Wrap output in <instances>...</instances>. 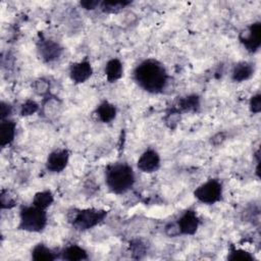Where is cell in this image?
Masks as SVG:
<instances>
[{
    "label": "cell",
    "instance_id": "obj_15",
    "mask_svg": "<svg viewBox=\"0 0 261 261\" xmlns=\"http://www.w3.org/2000/svg\"><path fill=\"white\" fill-rule=\"evenodd\" d=\"M61 259L68 261H83L89 258L87 251L77 246V245H69L65 247L60 253Z\"/></svg>",
    "mask_w": 261,
    "mask_h": 261
},
{
    "label": "cell",
    "instance_id": "obj_28",
    "mask_svg": "<svg viewBox=\"0 0 261 261\" xmlns=\"http://www.w3.org/2000/svg\"><path fill=\"white\" fill-rule=\"evenodd\" d=\"M100 3L101 2L98 0H85V1H81L80 5L87 10H93L98 8L100 6Z\"/></svg>",
    "mask_w": 261,
    "mask_h": 261
},
{
    "label": "cell",
    "instance_id": "obj_26",
    "mask_svg": "<svg viewBox=\"0 0 261 261\" xmlns=\"http://www.w3.org/2000/svg\"><path fill=\"white\" fill-rule=\"evenodd\" d=\"M130 250L133 255H137L136 258H141V255L145 254V245L140 240H136L130 243Z\"/></svg>",
    "mask_w": 261,
    "mask_h": 261
},
{
    "label": "cell",
    "instance_id": "obj_29",
    "mask_svg": "<svg viewBox=\"0 0 261 261\" xmlns=\"http://www.w3.org/2000/svg\"><path fill=\"white\" fill-rule=\"evenodd\" d=\"M165 233L169 237H176V236H179V231H178V227H177V224L176 222H171V223H168L166 226H165Z\"/></svg>",
    "mask_w": 261,
    "mask_h": 261
},
{
    "label": "cell",
    "instance_id": "obj_14",
    "mask_svg": "<svg viewBox=\"0 0 261 261\" xmlns=\"http://www.w3.org/2000/svg\"><path fill=\"white\" fill-rule=\"evenodd\" d=\"M95 114L101 122L109 123L115 119L117 110H116V107L110 102L103 101L97 106L95 110Z\"/></svg>",
    "mask_w": 261,
    "mask_h": 261
},
{
    "label": "cell",
    "instance_id": "obj_10",
    "mask_svg": "<svg viewBox=\"0 0 261 261\" xmlns=\"http://www.w3.org/2000/svg\"><path fill=\"white\" fill-rule=\"evenodd\" d=\"M179 234L193 236L198 230L200 219L194 210H187L176 221Z\"/></svg>",
    "mask_w": 261,
    "mask_h": 261
},
{
    "label": "cell",
    "instance_id": "obj_13",
    "mask_svg": "<svg viewBox=\"0 0 261 261\" xmlns=\"http://www.w3.org/2000/svg\"><path fill=\"white\" fill-rule=\"evenodd\" d=\"M16 123L10 119H3L0 123V146L5 148L9 146L15 138Z\"/></svg>",
    "mask_w": 261,
    "mask_h": 261
},
{
    "label": "cell",
    "instance_id": "obj_4",
    "mask_svg": "<svg viewBox=\"0 0 261 261\" xmlns=\"http://www.w3.org/2000/svg\"><path fill=\"white\" fill-rule=\"evenodd\" d=\"M48 222V215L45 209L35 205L22 206L19 210L18 228L29 232H41Z\"/></svg>",
    "mask_w": 261,
    "mask_h": 261
},
{
    "label": "cell",
    "instance_id": "obj_25",
    "mask_svg": "<svg viewBox=\"0 0 261 261\" xmlns=\"http://www.w3.org/2000/svg\"><path fill=\"white\" fill-rule=\"evenodd\" d=\"M249 108L250 111L254 114H258L261 111V95L256 94L251 97L249 101Z\"/></svg>",
    "mask_w": 261,
    "mask_h": 261
},
{
    "label": "cell",
    "instance_id": "obj_5",
    "mask_svg": "<svg viewBox=\"0 0 261 261\" xmlns=\"http://www.w3.org/2000/svg\"><path fill=\"white\" fill-rule=\"evenodd\" d=\"M222 184L216 178H210L194 191L195 198L206 205H213L222 198Z\"/></svg>",
    "mask_w": 261,
    "mask_h": 261
},
{
    "label": "cell",
    "instance_id": "obj_27",
    "mask_svg": "<svg viewBox=\"0 0 261 261\" xmlns=\"http://www.w3.org/2000/svg\"><path fill=\"white\" fill-rule=\"evenodd\" d=\"M11 113H12V106L7 102L2 101L0 104V119L3 120V119L9 118Z\"/></svg>",
    "mask_w": 261,
    "mask_h": 261
},
{
    "label": "cell",
    "instance_id": "obj_1",
    "mask_svg": "<svg viewBox=\"0 0 261 261\" xmlns=\"http://www.w3.org/2000/svg\"><path fill=\"white\" fill-rule=\"evenodd\" d=\"M134 80L144 91L159 94L167 85L168 74L161 62L156 59H146L135 68Z\"/></svg>",
    "mask_w": 261,
    "mask_h": 261
},
{
    "label": "cell",
    "instance_id": "obj_21",
    "mask_svg": "<svg viewBox=\"0 0 261 261\" xmlns=\"http://www.w3.org/2000/svg\"><path fill=\"white\" fill-rule=\"evenodd\" d=\"M227 259L232 261H252L254 260V256L246 250L231 246L227 255Z\"/></svg>",
    "mask_w": 261,
    "mask_h": 261
},
{
    "label": "cell",
    "instance_id": "obj_12",
    "mask_svg": "<svg viewBox=\"0 0 261 261\" xmlns=\"http://www.w3.org/2000/svg\"><path fill=\"white\" fill-rule=\"evenodd\" d=\"M254 72V64L247 61H241L233 66L231 70V80L236 83H243L251 79Z\"/></svg>",
    "mask_w": 261,
    "mask_h": 261
},
{
    "label": "cell",
    "instance_id": "obj_8",
    "mask_svg": "<svg viewBox=\"0 0 261 261\" xmlns=\"http://www.w3.org/2000/svg\"><path fill=\"white\" fill-rule=\"evenodd\" d=\"M69 152L66 149H57L52 151L46 160L47 170L53 173L63 171L69 162Z\"/></svg>",
    "mask_w": 261,
    "mask_h": 261
},
{
    "label": "cell",
    "instance_id": "obj_7",
    "mask_svg": "<svg viewBox=\"0 0 261 261\" xmlns=\"http://www.w3.org/2000/svg\"><path fill=\"white\" fill-rule=\"evenodd\" d=\"M37 51L41 60L43 62L49 63L57 60L61 56L63 52V48L59 43L51 39L42 38L38 42Z\"/></svg>",
    "mask_w": 261,
    "mask_h": 261
},
{
    "label": "cell",
    "instance_id": "obj_2",
    "mask_svg": "<svg viewBox=\"0 0 261 261\" xmlns=\"http://www.w3.org/2000/svg\"><path fill=\"white\" fill-rule=\"evenodd\" d=\"M105 182L112 193L124 194L135 184V172L127 163H112L105 170Z\"/></svg>",
    "mask_w": 261,
    "mask_h": 261
},
{
    "label": "cell",
    "instance_id": "obj_3",
    "mask_svg": "<svg viewBox=\"0 0 261 261\" xmlns=\"http://www.w3.org/2000/svg\"><path fill=\"white\" fill-rule=\"evenodd\" d=\"M107 211L97 208L73 209L68 213V221L72 227L79 231L91 229L101 223L107 216Z\"/></svg>",
    "mask_w": 261,
    "mask_h": 261
},
{
    "label": "cell",
    "instance_id": "obj_19",
    "mask_svg": "<svg viewBox=\"0 0 261 261\" xmlns=\"http://www.w3.org/2000/svg\"><path fill=\"white\" fill-rule=\"evenodd\" d=\"M53 202H54V196L52 192L49 190H45L35 194L32 204L41 209L47 210V208L50 207Z\"/></svg>",
    "mask_w": 261,
    "mask_h": 261
},
{
    "label": "cell",
    "instance_id": "obj_22",
    "mask_svg": "<svg viewBox=\"0 0 261 261\" xmlns=\"http://www.w3.org/2000/svg\"><path fill=\"white\" fill-rule=\"evenodd\" d=\"M33 91L42 97H47L50 95V82L44 77L36 80L32 85Z\"/></svg>",
    "mask_w": 261,
    "mask_h": 261
},
{
    "label": "cell",
    "instance_id": "obj_23",
    "mask_svg": "<svg viewBox=\"0 0 261 261\" xmlns=\"http://www.w3.org/2000/svg\"><path fill=\"white\" fill-rule=\"evenodd\" d=\"M39 104L34 100H27L20 106V115L21 116H31L39 111Z\"/></svg>",
    "mask_w": 261,
    "mask_h": 261
},
{
    "label": "cell",
    "instance_id": "obj_20",
    "mask_svg": "<svg viewBox=\"0 0 261 261\" xmlns=\"http://www.w3.org/2000/svg\"><path fill=\"white\" fill-rule=\"evenodd\" d=\"M130 1H102L100 3L99 8L105 13H118L127 5H129Z\"/></svg>",
    "mask_w": 261,
    "mask_h": 261
},
{
    "label": "cell",
    "instance_id": "obj_24",
    "mask_svg": "<svg viewBox=\"0 0 261 261\" xmlns=\"http://www.w3.org/2000/svg\"><path fill=\"white\" fill-rule=\"evenodd\" d=\"M0 204L2 209H11L15 206V200L8 190H2L0 194Z\"/></svg>",
    "mask_w": 261,
    "mask_h": 261
},
{
    "label": "cell",
    "instance_id": "obj_11",
    "mask_svg": "<svg viewBox=\"0 0 261 261\" xmlns=\"http://www.w3.org/2000/svg\"><path fill=\"white\" fill-rule=\"evenodd\" d=\"M93 74V68L87 59L74 62L69 67V77L74 84H83L87 82Z\"/></svg>",
    "mask_w": 261,
    "mask_h": 261
},
{
    "label": "cell",
    "instance_id": "obj_9",
    "mask_svg": "<svg viewBox=\"0 0 261 261\" xmlns=\"http://www.w3.org/2000/svg\"><path fill=\"white\" fill-rule=\"evenodd\" d=\"M160 156L153 149H148L145 152H143L137 162L138 168L145 173H152L157 171L160 168Z\"/></svg>",
    "mask_w": 261,
    "mask_h": 261
},
{
    "label": "cell",
    "instance_id": "obj_18",
    "mask_svg": "<svg viewBox=\"0 0 261 261\" xmlns=\"http://www.w3.org/2000/svg\"><path fill=\"white\" fill-rule=\"evenodd\" d=\"M56 258L55 253L44 244H38L32 250V259L35 261H53Z\"/></svg>",
    "mask_w": 261,
    "mask_h": 261
},
{
    "label": "cell",
    "instance_id": "obj_6",
    "mask_svg": "<svg viewBox=\"0 0 261 261\" xmlns=\"http://www.w3.org/2000/svg\"><path fill=\"white\" fill-rule=\"evenodd\" d=\"M240 41L247 51L255 53L261 45V23L254 22L240 34Z\"/></svg>",
    "mask_w": 261,
    "mask_h": 261
},
{
    "label": "cell",
    "instance_id": "obj_16",
    "mask_svg": "<svg viewBox=\"0 0 261 261\" xmlns=\"http://www.w3.org/2000/svg\"><path fill=\"white\" fill-rule=\"evenodd\" d=\"M104 72L109 83H115L122 76V73H123L122 63L117 58H112L106 63Z\"/></svg>",
    "mask_w": 261,
    "mask_h": 261
},
{
    "label": "cell",
    "instance_id": "obj_17",
    "mask_svg": "<svg viewBox=\"0 0 261 261\" xmlns=\"http://www.w3.org/2000/svg\"><path fill=\"white\" fill-rule=\"evenodd\" d=\"M175 108L179 112H196L200 108V98L198 95H189L180 98Z\"/></svg>",
    "mask_w": 261,
    "mask_h": 261
}]
</instances>
